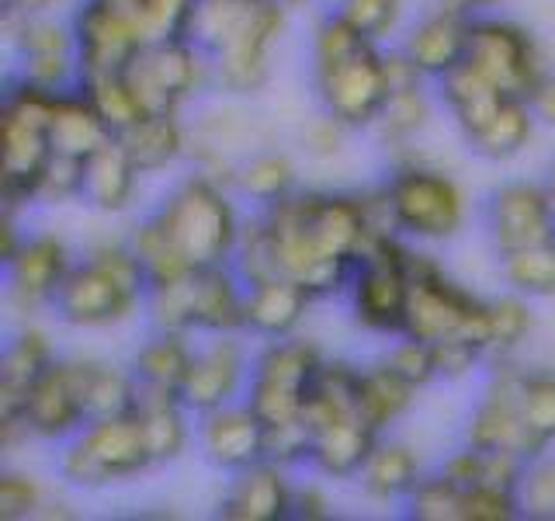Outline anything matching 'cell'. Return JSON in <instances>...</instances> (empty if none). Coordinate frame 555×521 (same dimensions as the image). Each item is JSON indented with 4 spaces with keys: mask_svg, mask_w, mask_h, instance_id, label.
<instances>
[{
    "mask_svg": "<svg viewBox=\"0 0 555 521\" xmlns=\"http://www.w3.org/2000/svg\"><path fill=\"white\" fill-rule=\"evenodd\" d=\"M288 28L282 0H198L191 35L212 60V87L250 98L271 80V52Z\"/></svg>",
    "mask_w": 555,
    "mask_h": 521,
    "instance_id": "6da1fadb",
    "label": "cell"
},
{
    "mask_svg": "<svg viewBox=\"0 0 555 521\" xmlns=\"http://www.w3.org/2000/svg\"><path fill=\"white\" fill-rule=\"evenodd\" d=\"M309 56L320 112L340 118L354 132L375 129L389 98L386 49L330 11L312 28Z\"/></svg>",
    "mask_w": 555,
    "mask_h": 521,
    "instance_id": "7a4b0ae2",
    "label": "cell"
},
{
    "mask_svg": "<svg viewBox=\"0 0 555 521\" xmlns=\"http://www.w3.org/2000/svg\"><path fill=\"white\" fill-rule=\"evenodd\" d=\"M150 292V278L139 265L129 240H94L83 260L56 295L52 313L77 330H104L129 323L135 313H143Z\"/></svg>",
    "mask_w": 555,
    "mask_h": 521,
    "instance_id": "3957f363",
    "label": "cell"
},
{
    "mask_svg": "<svg viewBox=\"0 0 555 521\" xmlns=\"http://www.w3.org/2000/svg\"><path fill=\"white\" fill-rule=\"evenodd\" d=\"M153 213L160 216L167 233L178 240L191 268L230 265L243 219H247L236 208V191L198 167L184 174Z\"/></svg>",
    "mask_w": 555,
    "mask_h": 521,
    "instance_id": "277c9868",
    "label": "cell"
},
{
    "mask_svg": "<svg viewBox=\"0 0 555 521\" xmlns=\"http://www.w3.org/2000/svg\"><path fill=\"white\" fill-rule=\"evenodd\" d=\"M52 101L56 94L11 77L0 98V205L11 213L35 205V188L52 161Z\"/></svg>",
    "mask_w": 555,
    "mask_h": 521,
    "instance_id": "5b68a950",
    "label": "cell"
},
{
    "mask_svg": "<svg viewBox=\"0 0 555 521\" xmlns=\"http://www.w3.org/2000/svg\"><path fill=\"white\" fill-rule=\"evenodd\" d=\"M396 213L399 233L416 247L427 243H448L465 230L468 199L451 174L430 167L410 156V150L396 153L389 178L382 181Z\"/></svg>",
    "mask_w": 555,
    "mask_h": 521,
    "instance_id": "8992f818",
    "label": "cell"
},
{
    "mask_svg": "<svg viewBox=\"0 0 555 521\" xmlns=\"http://www.w3.org/2000/svg\"><path fill=\"white\" fill-rule=\"evenodd\" d=\"M153 469L135 414L91 417L74 439L60 445L56 473L74 491H108Z\"/></svg>",
    "mask_w": 555,
    "mask_h": 521,
    "instance_id": "52a82bcc",
    "label": "cell"
},
{
    "mask_svg": "<svg viewBox=\"0 0 555 521\" xmlns=\"http://www.w3.org/2000/svg\"><path fill=\"white\" fill-rule=\"evenodd\" d=\"M403 334L438 344L444 338H473L486 352V300L451 278L441 260L413 247L410 265V306Z\"/></svg>",
    "mask_w": 555,
    "mask_h": 521,
    "instance_id": "ba28073f",
    "label": "cell"
},
{
    "mask_svg": "<svg viewBox=\"0 0 555 521\" xmlns=\"http://www.w3.org/2000/svg\"><path fill=\"white\" fill-rule=\"evenodd\" d=\"M413 247L406 237L382 240L364 254L347 282L344 300L361 330L378 338H399L406 327L410 306V265Z\"/></svg>",
    "mask_w": 555,
    "mask_h": 521,
    "instance_id": "9c48e42d",
    "label": "cell"
},
{
    "mask_svg": "<svg viewBox=\"0 0 555 521\" xmlns=\"http://www.w3.org/2000/svg\"><path fill=\"white\" fill-rule=\"evenodd\" d=\"M326 355L306 338H282V341H260L254 352V369H250V386H247V404L260 414V421L285 424L306 417L309 390L317 382L320 365Z\"/></svg>",
    "mask_w": 555,
    "mask_h": 521,
    "instance_id": "30bf717a",
    "label": "cell"
},
{
    "mask_svg": "<svg viewBox=\"0 0 555 521\" xmlns=\"http://www.w3.org/2000/svg\"><path fill=\"white\" fill-rule=\"evenodd\" d=\"M80 80L126 74L150 39L146 0H83L74 11Z\"/></svg>",
    "mask_w": 555,
    "mask_h": 521,
    "instance_id": "8fae6325",
    "label": "cell"
},
{
    "mask_svg": "<svg viewBox=\"0 0 555 521\" xmlns=\"http://www.w3.org/2000/svg\"><path fill=\"white\" fill-rule=\"evenodd\" d=\"M126 77L146 115L184 112L212 87V60L195 39H160L139 52Z\"/></svg>",
    "mask_w": 555,
    "mask_h": 521,
    "instance_id": "7c38bea8",
    "label": "cell"
},
{
    "mask_svg": "<svg viewBox=\"0 0 555 521\" xmlns=\"http://www.w3.org/2000/svg\"><path fill=\"white\" fill-rule=\"evenodd\" d=\"M465 63L511 98H531L538 80L548 74L534 31L493 11L473 17Z\"/></svg>",
    "mask_w": 555,
    "mask_h": 521,
    "instance_id": "4fadbf2b",
    "label": "cell"
},
{
    "mask_svg": "<svg viewBox=\"0 0 555 521\" xmlns=\"http://www.w3.org/2000/svg\"><path fill=\"white\" fill-rule=\"evenodd\" d=\"M520 379H525V369L514 365V358L490 361V379H486L479 404L465 417L462 428L465 445L482 452H514L528 462L545 456L548 448L534 442L525 414H520Z\"/></svg>",
    "mask_w": 555,
    "mask_h": 521,
    "instance_id": "5bb4252c",
    "label": "cell"
},
{
    "mask_svg": "<svg viewBox=\"0 0 555 521\" xmlns=\"http://www.w3.org/2000/svg\"><path fill=\"white\" fill-rule=\"evenodd\" d=\"M257 213L268 223V233L274 240L278 268H282V275L306 285L317 303L334 300V295L347 292V282H351L354 268L337 265V260H330L317 247V240H312L306 230V219H302V208H299V191L282 199V202L268 205V208H257Z\"/></svg>",
    "mask_w": 555,
    "mask_h": 521,
    "instance_id": "9a60e30c",
    "label": "cell"
},
{
    "mask_svg": "<svg viewBox=\"0 0 555 521\" xmlns=\"http://www.w3.org/2000/svg\"><path fill=\"white\" fill-rule=\"evenodd\" d=\"M254 369V352L243 334H212L195 347L188 379L181 386V399L191 414H208L216 407L236 404L247 396Z\"/></svg>",
    "mask_w": 555,
    "mask_h": 521,
    "instance_id": "2e32d148",
    "label": "cell"
},
{
    "mask_svg": "<svg viewBox=\"0 0 555 521\" xmlns=\"http://www.w3.org/2000/svg\"><path fill=\"white\" fill-rule=\"evenodd\" d=\"M91 417H87V399H83L80 358H56L25 396L22 424L28 431V442L63 445Z\"/></svg>",
    "mask_w": 555,
    "mask_h": 521,
    "instance_id": "e0dca14e",
    "label": "cell"
},
{
    "mask_svg": "<svg viewBox=\"0 0 555 521\" xmlns=\"http://www.w3.org/2000/svg\"><path fill=\"white\" fill-rule=\"evenodd\" d=\"M74 251L66 247V240L56 233H28L22 251H17L8 265V303L35 320L39 313L56 306V295L66 282V275L74 271Z\"/></svg>",
    "mask_w": 555,
    "mask_h": 521,
    "instance_id": "ac0fdd59",
    "label": "cell"
},
{
    "mask_svg": "<svg viewBox=\"0 0 555 521\" xmlns=\"http://www.w3.org/2000/svg\"><path fill=\"white\" fill-rule=\"evenodd\" d=\"M56 358L60 355L52 347L49 330L31 320L8 341L4 355H0V445L4 448L28 442V431L22 424L25 396Z\"/></svg>",
    "mask_w": 555,
    "mask_h": 521,
    "instance_id": "d6986e66",
    "label": "cell"
},
{
    "mask_svg": "<svg viewBox=\"0 0 555 521\" xmlns=\"http://www.w3.org/2000/svg\"><path fill=\"white\" fill-rule=\"evenodd\" d=\"M195 445L202 459L219 473H240L268 459V424L247 399H236L195 417Z\"/></svg>",
    "mask_w": 555,
    "mask_h": 521,
    "instance_id": "ffe728a7",
    "label": "cell"
},
{
    "mask_svg": "<svg viewBox=\"0 0 555 521\" xmlns=\"http://www.w3.org/2000/svg\"><path fill=\"white\" fill-rule=\"evenodd\" d=\"M486 233L496 254H511L528 243L555 237V216L542 181H507L486 202Z\"/></svg>",
    "mask_w": 555,
    "mask_h": 521,
    "instance_id": "44dd1931",
    "label": "cell"
},
{
    "mask_svg": "<svg viewBox=\"0 0 555 521\" xmlns=\"http://www.w3.org/2000/svg\"><path fill=\"white\" fill-rule=\"evenodd\" d=\"M473 17L455 4H444L438 0L430 11H424L416 22L403 31V42L399 49L406 52L410 63L421 69V74L434 84L444 74H451L468 52V28H473Z\"/></svg>",
    "mask_w": 555,
    "mask_h": 521,
    "instance_id": "7402d4cb",
    "label": "cell"
},
{
    "mask_svg": "<svg viewBox=\"0 0 555 521\" xmlns=\"http://www.w3.org/2000/svg\"><path fill=\"white\" fill-rule=\"evenodd\" d=\"M295 500L292 469L260 459L240 473H230V486L219 500L222 521H288Z\"/></svg>",
    "mask_w": 555,
    "mask_h": 521,
    "instance_id": "603a6c76",
    "label": "cell"
},
{
    "mask_svg": "<svg viewBox=\"0 0 555 521\" xmlns=\"http://www.w3.org/2000/svg\"><path fill=\"white\" fill-rule=\"evenodd\" d=\"M382 439V431L369 424V417L361 410L358 414H344L334 421H323L312 428V456L309 469L323 480H358L364 462L372 459V452Z\"/></svg>",
    "mask_w": 555,
    "mask_h": 521,
    "instance_id": "cb8c5ba5",
    "label": "cell"
},
{
    "mask_svg": "<svg viewBox=\"0 0 555 521\" xmlns=\"http://www.w3.org/2000/svg\"><path fill=\"white\" fill-rule=\"evenodd\" d=\"M312 303H317L312 292L288 275L254 282L247 285V334L257 341L295 338L302 330Z\"/></svg>",
    "mask_w": 555,
    "mask_h": 521,
    "instance_id": "d4e9b609",
    "label": "cell"
},
{
    "mask_svg": "<svg viewBox=\"0 0 555 521\" xmlns=\"http://www.w3.org/2000/svg\"><path fill=\"white\" fill-rule=\"evenodd\" d=\"M132 414L139 428H143L153 466L178 462L191 448V442H195V414L184 407L181 393L139 386V399Z\"/></svg>",
    "mask_w": 555,
    "mask_h": 521,
    "instance_id": "484cf974",
    "label": "cell"
},
{
    "mask_svg": "<svg viewBox=\"0 0 555 521\" xmlns=\"http://www.w3.org/2000/svg\"><path fill=\"white\" fill-rule=\"evenodd\" d=\"M195 334H247V282L233 265L195 271Z\"/></svg>",
    "mask_w": 555,
    "mask_h": 521,
    "instance_id": "4316f807",
    "label": "cell"
},
{
    "mask_svg": "<svg viewBox=\"0 0 555 521\" xmlns=\"http://www.w3.org/2000/svg\"><path fill=\"white\" fill-rule=\"evenodd\" d=\"M139 178L143 170L135 167L132 153L126 150L118 136H112L108 143L98 147L87 156V178H83V205L98 208L104 216H118L132 208Z\"/></svg>",
    "mask_w": 555,
    "mask_h": 521,
    "instance_id": "83f0119b",
    "label": "cell"
},
{
    "mask_svg": "<svg viewBox=\"0 0 555 521\" xmlns=\"http://www.w3.org/2000/svg\"><path fill=\"white\" fill-rule=\"evenodd\" d=\"M427 476V466L421 459V452H416L410 442L403 439H392V434H382L372 459L364 462L361 469V486L364 494L378 504H403L413 486Z\"/></svg>",
    "mask_w": 555,
    "mask_h": 521,
    "instance_id": "f1b7e54d",
    "label": "cell"
},
{
    "mask_svg": "<svg viewBox=\"0 0 555 521\" xmlns=\"http://www.w3.org/2000/svg\"><path fill=\"white\" fill-rule=\"evenodd\" d=\"M534 129H538V118L531 112V101L507 98L490 118L482 122V126L465 132V143L476 156H482V161L503 164V161H514V156H520L531 147Z\"/></svg>",
    "mask_w": 555,
    "mask_h": 521,
    "instance_id": "f546056e",
    "label": "cell"
},
{
    "mask_svg": "<svg viewBox=\"0 0 555 521\" xmlns=\"http://www.w3.org/2000/svg\"><path fill=\"white\" fill-rule=\"evenodd\" d=\"M49 136H52V150L56 153L87 161V156L108 143L115 132L104 126V118L98 115L91 98H87L80 87H74V91H60L56 101H52Z\"/></svg>",
    "mask_w": 555,
    "mask_h": 521,
    "instance_id": "4dcf8cb0",
    "label": "cell"
},
{
    "mask_svg": "<svg viewBox=\"0 0 555 521\" xmlns=\"http://www.w3.org/2000/svg\"><path fill=\"white\" fill-rule=\"evenodd\" d=\"M118 139L132 153L135 167L143 170V178L146 174H160V170L173 167L191 150V132L184 126L181 112L143 115L129 132H121Z\"/></svg>",
    "mask_w": 555,
    "mask_h": 521,
    "instance_id": "1f68e13d",
    "label": "cell"
},
{
    "mask_svg": "<svg viewBox=\"0 0 555 521\" xmlns=\"http://www.w3.org/2000/svg\"><path fill=\"white\" fill-rule=\"evenodd\" d=\"M195 341L191 334H173V330H150V338L135 347L132 372L139 386L150 390H173L181 393L191 361H195Z\"/></svg>",
    "mask_w": 555,
    "mask_h": 521,
    "instance_id": "d6a6232c",
    "label": "cell"
},
{
    "mask_svg": "<svg viewBox=\"0 0 555 521\" xmlns=\"http://www.w3.org/2000/svg\"><path fill=\"white\" fill-rule=\"evenodd\" d=\"M416 393L421 390L399 376L386 358H378L372 365H361L358 399H361V414L369 417V424L375 431L389 434L416 404Z\"/></svg>",
    "mask_w": 555,
    "mask_h": 521,
    "instance_id": "836d02e7",
    "label": "cell"
},
{
    "mask_svg": "<svg viewBox=\"0 0 555 521\" xmlns=\"http://www.w3.org/2000/svg\"><path fill=\"white\" fill-rule=\"evenodd\" d=\"M233 191L240 199H247L254 208H268L299 191V170H295V161L282 150H257L236 164Z\"/></svg>",
    "mask_w": 555,
    "mask_h": 521,
    "instance_id": "e575fe53",
    "label": "cell"
},
{
    "mask_svg": "<svg viewBox=\"0 0 555 521\" xmlns=\"http://www.w3.org/2000/svg\"><path fill=\"white\" fill-rule=\"evenodd\" d=\"M87 417L132 414L139 399V379L132 365H115L104 358H80Z\"/></svg>",
    "mask_w": 555,
    "mask_h": 521,
    "instance_id": "d590c367",
    "label": "cell"
},
{
    "mask_svg": "<svg viewBox=\"0 0 555 521\" xmlns=\"http://www.w3.org/2000/svg\"><path fill=\"white\" fill-rule=\"evenodd\" d=\"M129 247L135 251L139 265H143L150 285H160V282H173V278H184L191 271V260L184 257V251L178 247V240L167 233V226L160 223V216L150 213L139 219L132 230H129Z\"/></svg>",
    "mask_w": 555,
    "mask_h": 521,
    "instance_id": "8d00e7d4",
    "label": "cell"
},
{
    "mask_svg": "<svg viewBox=\"0 0 555 521\" xmlns=\"http://www.w3.org/2000/svg\"><path fill=\"white\" fill-rule=\"evenodd\" d=\"M430 115H434L430 84L403 87V91H389L386 109H382L372 132L396 153H403L413 147V139L430 126Z\"/></svg>",
    "mask_w": 555,
    "mask_h": 521,
    "instance_id": "74e56055",
    "label": "cell"
},
{
    "mask_svg": "<svg viewBox=\"0 0 555 521\" xmlns=\"http://www.w3.org/2000/svg\"><path fill=\"white\" fill-rule=\"evenodd\" d=\"M534 330V309L528 295L503 292L496 300H486V358L503 361L514 358Z\"/></svg>",
    "mask_w": 555,
    "mask_h": 521,
    "instance_id": "f35d334b",
    "label": "cell"
},
{
    "mask_svg": "<svg viewBox=\"0 0 555 521\" xmlns=\"http://www.w3.org/2000/svg\"><path fill=\"white\" fill-rule=\"evenodd\" d=\"M503 285L528 300H555V237L500 254Z\"/></svg>",
    "mask_w": 555,
    "mask_h": 521,
    "instance_id": "ab89813d",
    "label": "cell"
},
{
    "mask_svg": "<svg viewBox=\"0 0 555 521\" xmlns=\"http://www.w3.org/2000/svg\"><path fill=\"white\" fill-rule=\"evenodd\" d=\"M146 320L150 330H173V334H195V271L173 282L150 285L146 292Z\"/></svg>",
    "mask_w": 555,
    "mask_h": 521,
    "instance_id": "60d3db41",
    "label": "cell"
},
{
    "mask_svg": "<svg viewBox=\"0 0 555 521\" xmlns=\"http://www.w3.org/2000/svg\"><path fill=\"white\" fill-rule=\"evenodd\" d=\"M80 91L91 98V104L98 109V115L104 118L115 136L129 132L139 118H143V104H139L132 84L126 74H101V77H83L80 80Z\"/></svg>",
    "mask_w": 555,
    "mask_h": 521,
    "instance_id": "b9f144b4",
    "label": "cell"
},
{
    "mask_svg": "<svg viewBox=\"0 0 555 521\" xmlns=\"http://www.w3.org/2000/svg\"><path fill=\"white\" fill-rule=\"evenodd\" d=\"M410 521H465V486L451 483L441 469L427 473L403 500Z\"/></svg>",
    "mask_w": 555,
    "mask_h": 521,
    "instance_id": "7bdbcfd3",
    "label": "cell"
},
{
    "mask_svg": "<svg viewBox=\"0 0 555 521\" xmlns=\"http://www.w3.org/2000/svg\"><path fill=\"white\" fill-rule=\"evenodd\" d=\"M230 265L236 268V275L243 278L247 285L254 282H264V278H274L282 275L278 268V251H274V240L268 233V223L264 216L254 208V216L243 219V230H240V240H236V251H233V260Z\"/></svg>",
    "mask_w": 555,
    "mask_h": 521,
    "instance_id": "ee69618b",
    "label": "cell"
},
{
    "mask_svg": "<svg viewBox=\"0 0 555 521\" xmlns=\"http://www.w3.org/2000/svg\"><path fill=\"white\" fill-rule=\"evenodd\" d=\"M520 414L542 448L555 445V372L525 369L520 379Z\"/></svg>",
    "mask_w": 555,
    "mask_h": 521,
    "instance_id": "f6af8a7d",
    "label": "cell"
},
{
    "mask_svg": "<svg viewBox=\"0 0 555 521\" xmlns=\"http://www.w3.org/2000/svg\"><path fill=\"white\" fill-rule=\"evenodd\" d=\"M347 25H354L364 39L372 42H389L403 25L406 0H337L334 8Z\"/></svg>",
    "mask_w": 555,
    "mask_h": 521,
    "instance_id": "bcb514c9",
    "label": "cell"
},
{
    "mask_svg": "<svg viewBox=\"0 0 555 521\" xmlns=\"http://www.w3.org/2000/svg\"><path fill=\"white\" fill-rule=\"evenodd\" d=\"M14 77L52 94L74 91L80 87V60L77 52H31V56H17Z\"/></svg>",
    "mask_w": 555,
    "mask_h": 521,
    "instance_id": "7dc6e473",
    "label": "cell"
},
{
    "mask_svg": "<svg viewBox=\"0 0 555 521\" xmlns=\"http://www.w3.org/2000/svg\"><path fill=\"white\" fill-rule=\"evenodd\" d=\"M520 518L531 521H555V456L545 452L525 466V476L517 483Z\"/></svg>",
    "mask_w": 555,
    "mask_h": 521,
    "instance_id": "c3c4849f",
    "label": "cell"
},
{
    "mask_svg": "<svg viewBox=\"0 0 555 521\" xmlns=\"http://www.w3.org/2000/svg\"><path fill=\"white\" fill-rule=\"evenodd\" d=\"M83 178H87V161L66 153H52L46 164L39 188H35V205H69L83 202Z\"/></svg>",
    "mask_w": 555,
    "mask_h": 521,
    "instance_id": "681fc988",
    "label": "cell"
},
{
    "mask_svg": "<svg viewBox=\"0 0 555 521\" xmlns=\"http://www.w3.org/2000/svg\"><path fill=\"white\" fill-rule=\"evenodd\" d=\"M392 369L403 376L406 382H413L416 390H427L430 382H438V358H434V344L421 341V338H410V334H399L392 338L389 352L382 355Z\"/></svg>",
    "mask_w": 555,
    "mask_h": 521,
    "instance_id": "f907efd6",
    "label": "cell"
},
{
    "mask_svg": "<svg viewBox=\"0 0 555 521\" xmlns=\"http://www.w3.org/2000/svg\"><path fill=\"white\" fill-rule=\"evenodd\" d=\"M46 491L31 473H8L0 476V521H28L39 518L46 508Z\"/></svg>",
    "mask_w": 555,
    "mask_h": 521,
    "instance_id": "816d5d0a",
    "label": "cell"
},
{
    "mask_svg": "<svg viewBox=\"0 0 555 521\" xmlns=\"http://www.w3.org/2000/svg\"><path fill=\"white\" fill-rule=\"evenodd\" d=\"M312 456V424L306 417L299 421H285V424H271L268 428V459L288 469H309Z\"/></svg>",
    "mask_w": 555,
    "mask_h": 521,
    "instance_id": "f5cc1de1",
    "label": "cell"
},
{
    "mask_svg": "<svg viewBox=\"0 0 555 521\" xmlns=\"http://www.w3.org/2000/svg\"><path fill=\"white\" fill-rule=\"evenodd\" d=\"M434 358H438V372L441 379L448 382H459V379H468L476 369L482 365H490L486 358L482 344H476L473 338H444L434 344Z\"/></svg>",
    "mask_w": 555,
    "mask_h": 521,
    "instance_id": "db71d44e",
    "label": "cell"
},
{
    "mask_svg": "<svg viewBox=\"0 0 555 521\" xmlns=\"http://www.w3.org/2000/svg\"><path fill=\"white\" fill-rule=\"evenodd\" d=\"M520 518L517 491L503 486H468L465 491V521H514Z\"/></svg>",
    "mask_w": 555,
    "mask_h": 521,
    "instance_id": "11a10c76",
    "label": "cell"
},
{
    "mask_svg": "<svg viewBox=\"0 0 555 521\" xmlns=\"http://www.w3.org/2000/svg\"><path fill=\"white\" fill-rule=\"evenodd\" d=\"M198 0H146L150 11V39H188L191 17H195Z\"/></svg>",
    "mask_w": 555,
    "mask_h": 521,
    "instance_id": "9f6ffc18",
    "label": "cell"
},
{
    "mask_svg": "<svg viewBox=\"0 0 555 521\" xmlns=\"http://www.w3.org/2000/svg\"><path fill=\"white\" fill-rule=\"evenodd\" d=\"M354 129H347L340 118L320 112L312 122H306L299 139H302V150L309 156H317V161H330V156H337L344 147H347V136H351Z\"/></svg>",
    "mask_w": 555,
    "mask_h": 521,
    "instance_id": "6f0895ef",
    "label": "cell"
},
{
    "mask_svg": "<svg viewBox=\"0 0 555 521\" xmlns=\"http://www.w3.org/2000/svg\"><path fill=\"white\" fill-rule=\"evenodd\" d=\"M438 469H441V473H444L451 483H459V486H465V491H468V486H479V483H482L486 452L462 442V448L451 452V456H448Z\"/></svg>",
    "mask_w": 555,
    "mask_h": 521,
    "instance_id": "680465c9",
    "label": "cell"
},
{
    "mask_svg": "<svg viewBox=\"0 0 555 521\" xmlns=\"http://www.w3.org/2000/svg\"><path fill=\"white\" fill-rule=\"evenodd\" d=\"M334 514V504H330V494L320 483H295V500H292V518L295 521H326Z\"/></svg>",
    "mask_w": 555,
    "mask_h": 521,
    "instance_id": "91938a15",
    "label": "cell"
},
{
    "mask_svg": "<svg viewBox=\"0 0 555 521\" xmlns=\"http://www.w3.org/2000/svg\"><path fill=\"white\" fill-rule=\"evenodd\" d=\"M528 101H531V112L538 118V126L555 129V74H552V69L542 80H538V87L531 91Z\"/></svg>",
    "mask_w": 555,
    "mask_h": 521,
    "instance_id": "94428289",
    "label": "cell"
},
{
    "mask_svg": "<svg viewBox=\"0 0 555 521\" xmlns=\"http://www.w3.org/2000/svg\"><path fill=\"white\" fill-rule=\"evenodd\" d=\"M28 233L17 230V213H11V208H4V216H0V265H8V260L22 251Z\"/></svg>",
    "mask_w": 555,
    "mask_h": 521,
    "instance_id": "6125c7cd",
    "label": "cell"
},
{
    "mask_svg": "<svg viewBox=\"0 0 555 521\" xmlns=\"http://www.w3.org/2000/svg\"><path fill=\"white\" fill-rule=\"evenodd\" d=\"M63 0H0V8L4 11H17V14H42V11H52Z\"/></svg>",
    "mask_w": 555,
    "mask_h": 521,
    "instance_id": "be15d7a7",
    "label": "cell"
},
{
    "mask_svg": "<svg viewBox=\"0 0 555 521\" xmlns=\"http://www.w3.org/2000/svg\"><path fill=\"white\" fill-rule=\"evenodd\" d=\"M444 4H455L468 14H486V11H493L500 0H444Z\"/></svg>",
    "mask_w": 555,
    "mask_h": 521,
    "instance_id": "e7e4bbea",
    "label": "cell"
},
{
    "mask_svg": "<svg viewBox=\"0 0 555 521\" xmlns=\"http://www.w3.org/2000/svg\"><path fill=\"white\" fill-rule=\"evenodd\" d=\"M545 195H548V205H552V216H555V161H552V167H548V174H545Z\"/></svg>",
    "mask_w": 555,
    "mask_h": 521,
    "instance_id": "03108f58",
    "label": "cell"
},
{
    "mask_svg": "<svg viewBox=\"0 0 555 521\" xmlns=\"http://www.w3.org/2000/svg\"><path fill=\"white\" fill-rule=\"evenodd\" d=\"M285 8H302V4H309V0H282Z\"/></svg>",
    "mask_w": 555,
    "mask_h": 521,
    "instance_id": "003e7915",
    "label": "cell"
}]
</instances>
